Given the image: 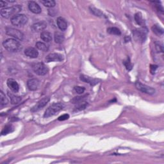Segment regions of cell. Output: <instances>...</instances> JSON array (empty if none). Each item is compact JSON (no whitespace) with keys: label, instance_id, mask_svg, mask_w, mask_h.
<instances>
[{"label":"cell","instance_id":"cell-1","mask_svg":"<svg viewBox=\"0 0 164 164\" xmlns=\"http://www.w3.org/2000/svg\"><path fill=\"white\" fill-rule=\"evenodd\" d=\"M22 6L19 5H14L9 7L3 8L1 10V15L5 19H9L14 17V15L19 14L18 13L21 12Z\"/></svg>","mask_w":164,"mask_h":164},{"label":"cell","instance_id":"cell-2","mask_svg":"<svg viewBox=\"0 0 164 164\" xmlns=\"http://www.w3.org/2000/svg\"><path fill=\"white\" fill-rule=\"evenodd\" d=\"M3 46L5 50L10 52H17L21 49L19 42L15 39H8L3 42Z\"/></svg>","mask_w":164,"mask_h":164},{"label":"cell","instance_id":"cell-3","mask_svg":"<svg viewBox=\"0 0 164 164\" xmlns=\"http://www.w3.org/2000/svg\"><path fill=\"white\" fill-rule=\"evenodd\" d=\"M63 108L64 104L61 103H53V104H51L50 107H49L46 109V110L45 111L44 117L45 118H48L53 116L55 114H57L58 111L63 109Z\"/></svg>","mask_w":164,"mask_h":164},{"label":"cell","instance_id":"cell-4","mask_svg":"<svg viewBox=\"0 0 164 164\" xmlns=\"http://www.w3.org/2000/svg\"><path fill=\"white\" fill-rule=\"evenodd\" d=\"M11 21L13 25L19 27H22V26L27 24L28 21V19L27 16L25 14H17L12 18Z\"/></svg>","mask_w":164,"mask_h":164},{"label":"cell","instance_id":"cell-5","mask_svg":"<svg viewBox=\"0 0 164 164\" xmlns=\"http://www.w3.org/2000/svg\"><path fill=\"white\" fill-rule=\"evenodd\" d=\"M32 69L35 74H37L39 76H44L48 72V68L47 67L44 63L39 62L32 65Z\"/></svg>","mask_w":164,"mask_h":164},{"label":"cell","instance_id":"cell-6","mask_svg":"<svg viewBox=\"0 0 164 164\" xmlns=\"http://www.w3.org/2000/svg\"><path fill=\"white\" fill-rule=\"evenodd\" d=\"M6 34L11 37H14L15 39H18L19 41H22L23 39V34L19 31V29H15L11 27H6L5 28Z\"/></svg>","mask_w":164,"mask_h":164},{"label":"cell","instance_id":"cell-7","mask_svg":"<svg viewBox=\"0 0 164 164\" xmlns=\"http://www.w3.org/2000/svg\"><path fill=\"white\" fill-rule=\"evenodd\" d=\"M135 87L138 90L149 95H153L155 93V90L153 88L147 86L146 85L142 84L140 81H137L135 83Z\"/></svg>","mask_w":164,"mask_h":164},{"label":"cell","instance_id":"cell-8","mask_svg":"<svg viewBox=\"0 0 164 164\" xmlns=\"http://www.w3.org/2000/svg\"><path fill=\"white\" fill-rule=\"evenodd\" d=\"M133 37L137 42H143L146 37V33L143 29H137L133 32Z\"/></svg>","mask_w":164,"mask_h":164},{"label":"cell","instance_id":"cell-9","mask_svg":"<svg viewBox=\"0 0 164 164\" xmlns=\"http://www.w3.org/2000/svg\"><path fill=\"white\" fill-rule=\"evenodd\" d=\"M50 97H45L44 98H42V99L39 101L35 106L32 108L31 111H32V112H35V111H37L39 110H41V109H42V108L46 105L50 101Z\"/></svg>","mask_w":164,"mask_h":164},{"label":"cell","instance_id":"cell-10","mask_svg":"<svg viewBox=\"0 0 164 164\" xmlns=\"http://www.w3.org/2000/svg\"><path fill=\"white\" fill-rule=\"evenodd\" d=\"M46 62H61L64 60L63 55L57 53H53L49 54L46 57Z\"/></svg>","mask_w":164,"mask_h":164},{"label":"cell","instance_id":"cell-11","mask_svg":"<svg viewBox=\"0 0 164 164\" xmlns=\"http://www.w3.org/2000/svg\"><path fill=\"white\" fill-rule=\"evenodd\" d=\"M47 27V23L45 21H40L38 22L34 23L32 26V29L33 32H39L42 31Z\"/></svg>","mask_w":164,"mask_h":164},{"label":"cell","instance_id":"cell-12","mask_svg":"<svg viewBox=\"0 0 164 164\" xmlns=\"http://www.w3.org/2000/svg\"><path fill=\"white\" fill-rule=\"evenodd\" d=\"M40 85V81L36 78L29 79L27 81V87L29 90L35 91L37 89Z\"/></svg>","mask_w":164,"mask_h":164},{"label":"cell","instance_id":"cell-13","mask_svg":"<svg viewBox=\"0 0 164 164\" xmlns=\"http://www.w3.org/2000/svg\"><path fill=\"white\" fill-rule=\"evenodd\" d=\"M28 8L29 10L32 12L34 13V14H40L42 12V9L41 8V6H39L37 3L35 1H29L28 3Z\"/></svg>","mask_w":164,"mask_h":164},{"label":"cell","instance_id":"cell-14","mask_svg":"<svg viewBox=\"0 0 164 164\" xmlns=\"http://www.w3.org/2000/svg\"><path fill=\"white\" fill-rule=\"evenodd\" d=\"M80 78L81 81L85 82V83H89L91 86H94V85L97 84L100 81L99 80L95 79V78H93L87 76H85V75H83V74L81 75Z\"/></svg>","mask_w":164,"mask_h":164},{"label":"cell","instance_id":"cell-15","mask_svg":"<svg viewBox=\"0 0 164 164\" xmlns=\"http://www.w3.org/2000/svg\"><path fill=\"white\" fill-rule=\"evenodd\" d=\"M7 85L10 89L14 92V93H18L19 90V86L18 82L15 80L12 79V78H10V79L7 80Z\"/></svg>","mask_w":164,"mask_h":164},{"label":"cell","instance_id":"cell-16","mask_svg":"<svg viewBox=\"0 0 164 164\" xmlns=\"http://www.w3.org/2000/svg\"><path fill=\"white\" fill-rule=\"evenodd\" d=\"M25 54L29 58H35L38 57L39 52L34 48H28L25 50Z\"/></svg>","mask_w":164,"mask_h":164},{"label":"cell","instance_id":"cell-17","mask_svg":"<svg viewBox=\"0 0 164 164\" xmlns=\"http://www.w3.org/2000/svg\"><path fill=\"white\" fill-rule=\"evenodd\" d=\"M57 23L58 25V27L62 31L66 30L67 28V23L65 19L62 17H59L57 18Z\"/></svg>","mask_w":164,"mask_h":164},{"label":"cell","instance_id":"cell-18","mask_svg":"<svg viewBox=\"0 0 164 164\" xmlns=\"http://www.w3.org/2000/svg\"><path fill=\"white\" fill-rule=\"evenodd\" d=\"M41 38L43 41L49 42L52 41V35L50 32L48 31H43L41 34Z\"/></svg>","mask_w":164,"mask_h":164},{"label":"cell","instance_id":"cell-19","mask_svg":"<svg viewBox=\"0 0 164 164\" xmlns=\"http://www.w3.org/2000/svg\"><path fill=\"white\" fill-rule=\"evenodd\" d=\"M8 96H9L10 99H11V103L13 104H15L18 103L20 102L21 101V97L18 96H15L14 94H12L11 92H8Z\"/></svg>","mask_w":164,"mask_h":164},{"label":"cell","instance_id":"cell-20","mask_svg":"<svg viewBox=\"0 0 164 164\" xmlns=\"http://www.w3.org/2000/svg\"><path fill=\"white\" fill-rule=\"evenodd\" d=\"M55 41L56 43L57 44H61L64 41V35L63 34H62L61 32H56L55 33Z\"/></svg>","mask_w":164,"mask_h":164},{"label":"cell","instance_id":"cell-21","mask_svg":"<svg viewBox=\"0 0 164 164\" xmlns=\"http://www.w3.org/2000/svg\"><path fill=\"white\" fill-rule=\"evenodd\" d=\"M134 18H135V20L138 25L141 27H145V21L143 19L142 14L140 13H137Z\"/></svg>","mask_w":164,"mask_h":164},{"label":"cell","instance_id":"cell-22","mask_svg":"<svg viewBox=\"0 0 164 164\" xmlns=\"http://www.w3.org/2000/svg\"><path fill=\"white\" fill-rule=\"evenodd\" d=\"M35 46L38 49V50H41L42 51L46 52V51H48L49 50L48 46L44 44V42H37L35 44Z\"/></svg>","mask_w":164,"mask_h":164},{"label":"cell","instance_id":"cell-23","mask_svg":"<svg viewBox=\"0 0 164 164\" xmlns=\"http://www.w3.org/2000/svg\"><path fill=\"white\" fill-rule=\"evenodd\" d=\"M8 103V100L7 97H6L5 94L3 93V91L0 92V105L1 107H3L7 104Z\"/></svg>","mask_w":164,"mask_h":164},{"label":"cell","instance_id":"cell-24","mask_svg":"<svg viewBox=\"0 0 164 164\" xmlns=\"http://www.w3.org/2000/svg\"><path fill=\"white\" fill-rule=\"evenodd\" d=\"M41 3L48 8H53L56 5V2L53 0H44V1H41Z\"/></svg>","mask_w":164,"mask_h":164},{"label":"cell","instance_id":"cell-25","mask_svg":"<svg viewBox=\"0 0 164 164\" xmlns=\"http://www.w3.org/2000/svg\"><path fill=\"white\" fill-rule=\"evenodd\" d=\"M107 32L111 35H120L121 34V32L119 29H118L116 27H111L107 29Z\"/></svg>","mask_w":164,"mask_h":164},{"label":"cell","instance_id":"cell-26","mask_svg":"<svg viewBox=\"0 0 164 164\" xmlns=\"http://www.w3.org/2000/svg\"><path fill=\"white\" fill-rule=\"evenodd\" d=\"M152 30L155 34L158 35H163V28L159 27V26H158V25H154L152 27Z\"/></svg>","mask_w":164,"mask_h":164},{"label":"cell","instance_id":"cell-27","mask_svg":"<svg viewBox=\"0 0 164 164\" xmlns=\"http://www.w3.org/2000/svg\"><path fill=\"white\" fill-rule=\"evenodd\" d=\"M13 130H14V128H13V126L12 125H6L4 128H3V130H2L1 135H7L8 133L13 132Z\"/></svg>","mask_w":164,"mask_h":164},{"label":"cell","instance_id":"cell-28","mask_svg":"<svg viewBox=\"0 0 164 164\" xmlns=\"http://www.w3.org/2000/svg\"><path fill=\"white\" fill-rule=\"evenodd\" d=\"M123 64L124 65V66L126 67V69L128 71H131L132 69L133 64H132V62H131L129 57H128L126 60L123 62Z\"/></svg>","mask_w":164,"mask_h":164},{"label":"cell","instance_id":"cell-29","mask_svg":"<svg viewBox=\"0 0 164 164\" xmlns=\"http://www.w3.org/2000/svg\"><path fill=\"white\" fill-rule=\"evenodd\" d=\"M90 10L91 12L93 13V14H94L95 15L98 16V17H101V18L104 17V14L100 11V10L96 9V8H94V7H90Z\"/></svg>","mask_w":164,"mask_h":164},{"label":"cell","instance_id":"cell-30","mask_svg":"<svg viewBox=\"0 0 164 164\" xmlns=\"http://www.w3.org/2000/svg\"><path fill=\"white\" fill-rule=\"evenodd\" d=\"M87 96H84L83 97H75L74 99L72 100V103L74 104H79L81 102H83L85 97Z\"/></svg>","mask_w":164,"mask_h":164},{"label":"cell","instance_id":"cell-31","mask_svg":"<svg viewBox=\"0 0 164 164\" xmlns=\"http://www.w3.org/2000/svg\"><path fill=\"white\" fill-rule=\"evenodd\" d=\"M85 88L83 87H80V86H76L74 87V90L76 91V93L81 94H83L84 92H85Z\"/></svg>","mask_w":164,"mask_h":164},{"label":"cell","instance_id":"cell-32","mask_svg":"<svg viewBox=\"0 0 164 164\" xmlns=\"http://www.w3.org/2000/svg\"><path fill=\"white\" fill-rule=\"evenodd\" d=\"M87 105H88V103L87 102H85V101H83V102H81L78 104V106L76 108L78 109H79L80 110H84L85 108L87 107Z\"/></svg>","mask_w":164,"mask_h":164},{"label":"cell","instance_id":"cell-33","mask_svg":"<svg viewBox=\"0 0 164 164\" xmlns=\"http://www.w3.org/2000/svg\"><path fill=\"white\" fill-rule=\"evenodd\" d=\"M69 118V114H64V115H62V116L59 117L58 118V120L60 121H64L68 119Z\"/></svg>","mask_w":164,"mask_h":164},{"label":"cell","instance_id":"cell-34","mask_svg":"<svg viewBox=\"0 0 164 164\" xmlns=\"http://www.w3.org/2000/svg\"><path fill=\"white\" fill-rule=\"evenodd\" d=\"M7 5H8L7 1H1V2H0V6H1V9H2L3 7L6 8V6H7Z\"/></svg>","mask_w":164,"mask_h":164},{"label":"cell","instance_id":"cell-35","mask_svg":"<svg viewBox=\"0 0 164 164\" xmlns=\"http://www.w3.org/2000/svg\"><path fill=\"white\" fill-rule=\"evenodd\" d=\"M156 51L158 52H163V47L161 46H159L158 44H156Z\"/></svg>","mask_w":164,"mask_h":164}]
</instances>
